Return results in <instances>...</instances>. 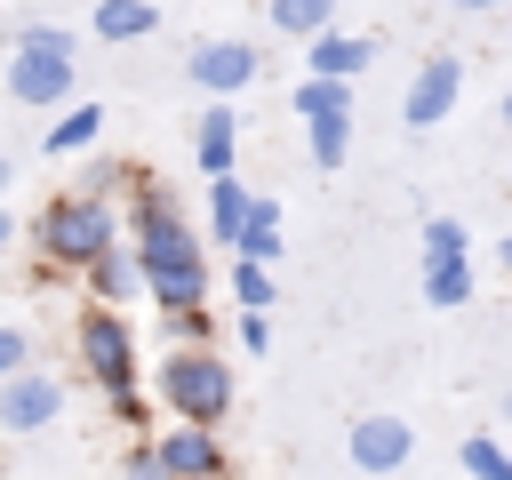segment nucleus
<instances>
[{"label": "nucleus", "mask_w": 512, "mask_h": 480, "mask_svg": "<svg viewBox=\"0 0 512 480\" xmlns=\"http://www.w3.org/2000/svg\"><path fill=\"white\" fill-rule=\"evenodd\" d=\"M120 240H128V256H136V272H144V304L192 312V304L208 296V256H200L184 208H176L144 168H128V232H120Z\"/></svg>", "instance_id": "nucleus-1"}, {"label": "nucleus", "mask_w": 512, "mask_h": 480, "mask_svg": "<svg viewBox=\"0 0 512 480\" xmlns=\"http://www.w3.org/2000/svg\"><path fill=\"white\" fill-rule=\"evenodd\" d=\"M152 400H160L168 424H208V432H216V424L232 416L240 384H232V368H224L216 344H176V352L152 368Z\"/></svg>", "instance_id": "nucleus-2"}, {"label": "nucleus", "mask_w": 512, "mask_h": 480, "mask_svg": "<svg viewBox=\"0 0 512 480\" xmlns=\"http://www.w3.org/2000/svg\"><path fill=\"white\" fill-rule=\"evenodd\" d=\"M80 40L64 32V24H24L16 40H8V64H0V88L24 104V112H56V104H72V80H80V56H72Z\"/></svg>", "instance_id": "nucleus-3"}, {"label": "nucleus", "mask_w": 512, "mask_h": 480, "mask_svg": "<svg viewBox=\"0 0 512 480\" xmlns=\"http://www.w3.org/2000/svg\"><path fill=\"white\" fill-rule=\"evenodd\" d=\"M120 240V208L104 192H56L40 216H32V248L56 264V272H88L96 248Z\"/></svg>", "instance_id": "nucleus-4"}, {"label": "nucleus", "mask_w": 512, "mask_h": 480, "mask_svg": "<svg viewBox=\"0 0 512 480\" xmlns=\"http://www.w3.org/2000/svg\"><path fill=\"white\" fill-rule=\"evenodd\" d=\"M72 360H80V376H88L96 392L144 384V360H136V328H128V312H112V304H88V312L72 320Z\"/></svg>", "instance_id": "nucleus-5"}, {"label": "nucleus", "mask_w": 512, "mask_h": 480, "mask_svg": "<svg viewBox=\"0 0 512 480\" xmlns=\"http://www.w3.org/2000/svg\"><path fill=\"white\" fill-rule=\"evenodd\" d=\"M296 112H304V144H312V168L336 176L352 160V80H296Z\"/></svg>", "instance_id": "nucleus-6"}, {"label": "nucleus", "mask_w": 512, "mask_h": 480, "mask_svg": "<svg viewBox=\"0 0 512 480\" xmlns=\"http://www.w3.org/2000/svg\"><path fill=\"white\" fill-rule=\"evenodd\" d=\"M184 80L200 88V104H208V96H232V104H240V88L264 80V48H256V40H192Z\"/></svg>", "instance_id": "nucleus-7"}, {"label": "nucleus", "mask_w": 512, "mask_h": 480, "mask_svg": "<svg viewBox=\"0 0 512 480\" xmlns=\"http://www.w3.org/2000/svg\"><path fill=\"white\" fill-rule=\"evenodd\" d=\"M456 96H464V56H456V48H432V56L416 64L408 96H400V120H408L416 136H432V128L456 112Z\"/></svg>", "instance_id": "nucleus-8"}, {"label": "nucleus", "mask_w": 512, "mask_h": 480, "mask_svg": "<svg viewBox=\"0 0 512 480\" xmlns=\"http://www.w3.org/2000/svg\"><path fill=\"white\" fill-rule=\"evenodd\" d=\"M56 416H64V376H48V368L0 376V432H48Z\"/></svg>", "instance_id": "nucleus-9"}, {"label": "nucleus", "mask_w": 512, "mask_h": 480, "mask_svg": "<svg viewBox=\"0 0 512 480\" xmlns=\"http://www.w3.org/2000/svg\"><path fill=\"white\" fill-rule=\"evenodd\" d=\"M232 160H240V104L232 96H208L192 112V168L200 176H232Z\"/></svg>", "instance_id": "nucleus-10"}, {"label": "nucleus", "mask_w": 512, "mask_h": 480, "mask_svg": "<svg viewBox=\"0 0 512 480\" xmlns=\"http://www.w3.org/2000/svg\"><path fill=\"white\" fill-rule=\"evenodd\" d=\"M376 48H384V40H368V32L320 24V32L304 40V72H312V80H360V72L376 64Z\"/></svg>", "instance_id": "nucleus-11"}, {"label": "nucleus", "mask_w": 512, "mask_h": 480, "mask_svg": "<svg viewBox=\"0 0 512 480\" xmlns=\"http://www.w3.org/2000/svg\"><path fill=\"white\" fill-rule=\"evenodd\" d=\"M344 456H352L360 472H400V464L416 456V432H408V416H360V424L344 432Z\"/></svg>", "instance_id": "nucleus-12"}, {"label": "nucleus", "mask_w": 512, "mask_h": 480, "mask_svg": "<svg viewBox=\"0 0 512 480\" xmlns=\"http://www.w3.org/2000/svg\"><path fill=\"white\" fill-rule=\"evenodd\" d=\"M152 456L168 480H192V472H224V440L208 424H160L152 432Z\"/></svg>", "instance_id": "nucleus-13"}, {"label": "nucleus", "mask_w": 512, "mask_h": 480, "mask_svg": "<svg viewBox=\"0 0 512 480\" xmlns=\"http://www.w3.org/2000/svg\"><path fill=\"white\" fill-rule=\"evenodd\" d=\"M88 288H96V304H112V312L144 296V272H136L128 240H112V248H96V256H88Z\"/></svg>", "instance_id": "nucleus-14"}, {"label": "nucleus", "mask_w": 512, "mask_h": 480, "mask_svg": "<svg viewBox=\"0 0 512 480\" xmlns=\"http://www.w3.org/2000/svg\"><path fill=\"white\" fill-rule=\"evenodd\" d=\"M88 32H96L104 48L152 40V32H160V8H152V0H96V8H88Z\"/></svg>", "instance_id": "nucleus-15"}, {"label": "nucleus", "mask_w": 512, "mask_h": 480, "mask_svg": "<svg viewBox=\"0 0 512 480\" xmlns=\"http://www.w3.org/2000/svg\"><path fill=\"white\" fill-rule=\"evenodd\" d=\"M96 136H104V104H64V112L48 120L40 152H48V160H72V152H88Z\"/></svg>", "instance_id": "nucleus-16"}, {"label": "nucleus", "mask_w": 512, "mask_h": 480, "mask_svg": "<svg viewBox=\"0 0 512 480\" xmlns=\"http://www.w3.org/2000/svg\"><path fill=\"white\" fill-rule=\"evenodd\" d=\"M240 224H248V184L240 176H208V240H240Z\"/></svg>", "instance_id": "nucleus-17"}, {"label": "nucleus", "mask_w": 512, "mask_h": 480, "mask_svg": "<svg viewBox=\"0 0 512 480\" xmlns=\"http://www.w3.org/2000/svg\"><path fill=\"white\" fill-rule=\"evenodd\" d=\"M456 464H464V480H512V448L496 432H464L456 440Z\"/></svg>", "instance_id": "nucleus-18"}, {"label": "nucleus", "mask_w": 512, "mask_h": 480, "mask_svg": "<svg viewBox=\"0 0 512 480\" xmlns=\"http://www.w3.org/2000/svg\"><path fill=\"white\" fill-rule=\"evenodd\" d=\"M424 304H432V312L472 304V256H456V264H424Z\"/></svg>", "instance_id": "nucleus-19"}, {"label": "nucleus", "mask_w": 512, "mask_h": 480, "mask_svg": "<svg viewBox=\"0 0 512 480\" xmlns=\"http://www.w3.org/2000/svg\"><path fill=\"white\" fill-rule=\"evenodd\" d=\"M264 16H272V32H280V40H312L320 24H336V0H272Z\"/></svg>", "instance_id": "nucleus-20"}, {"label": "nucleus", "mask_w": 512, "mask_h": 480, "mask_svg": "<svg viewBox=\"0 0 512 480\" xmlns=\"http://www.w3.org/2000/svg\"><path fill=\"white\" fill-rule=\"evenodd\" d=\"M104 400H112V416L128 424V440H152V432H160V400H152L144 384H120V392H104Z\"/></svg>", "instance_id": "nucleus-21"}, {"label": "nucleus", "mask_w": 512, "mask_h": 480, "mask_svg": "<svg viewBox=\"0 0 512 480\" xmlns=\"http://www.w3.org/2000/svg\"><path fill=\"white\" fill-rule=\"evenodd\" d=\"M456 256H472V232L456 216H424V264H456Z\"/></svg>", "instance_id": "nucleus-22"}, {"label": "nucleus", "mask_w": 512, "mask_h": 480, "mask_svg": "<svg viewBox=\"0 0 512 480\" xmlns=\"http://www.w3.org/2000/svg\"><path fill=\"white\" fill-rule=\"evenodd\" d=\"M232 304L264 312V304H272V264H248V256H232Z\"/></svg>", "instance_id": "nucleus-23"}, {"label": "nucleus", "mask_w": 512, "mask_h": 480, "mask_svg": "<svg viewBox=\"0 0 512 480\" xmlns=\"http://www.w3.org/2000/svg\"><path fill=\"white\" fill-rule=\"evenodd\" d=\"M168 328H176V344H208V336H216L208 304H192V312H168Z\"/></svg>", "instance_id": "nucleus-24"}, {"label": "nucleus", "mask_w": 512, "mask_h": 480, "mask_svg": "<svg viewBox=\"0 0 512 480\" xmlns=\"http://www.w3.org/2000/svg\"><path fill=\"white\" fill-rule=\"evenodd\" d=\"M280 248H288L280 232H240V240H232V256H248V264H272Z\"/></svg>", "instance_id": "nucleus-25"}, {"label": "nucleus", "mask_w": 512, "mask_h": 480, "mask_svg": "<svg viewBox=\"0 0 512 480\" xmlns=\"http://www.w3.org/2000/svg\"><path fill=\"white\" fill-rule=\"evenodd\" d=\"M16 368H32V336L24 328H0V376H16Z\"/></svg>", "instance_id": "nucleus-26"}, {"label": "nucleus", "mask_w": 512, "mask_h": 480, "mask_svg": "<svg viewBox=\"0 0 512 480\" xmlns=\"http://www.w3.org/2000/svg\"><path fill=\"white\" fill-rule=\"evenodd\" d=\"M240 232H280V200L272 192H248V224Z\"/></svg>", "instance_id": "nucleus-27"}, {"label": "nucleus", "mask_w": 512, "mask_h": 480, "mask_svg": "<svg viewBox=\"0 0 512 480\" xmlns=\"http://www.w3.org/2000/svg\"><path fill=\"white\" fill-rule=\"evenodd\" d=\"M120 472H128V480H168L160 456H152V440H128V464H120Z\"/></svg>", "instance_id": "nucleus-28"}, {"label": "nucleus", "mask_w": 512, "mask_h": 480, "mask_svg": "<svg viewBox=\"0 0 512 480\" xmlns=\"http://www.w3.org/2000/svg\"><path fill=\"white\" fill-rule=\"evenodd\" d=\"M240 344L264 360V352H272V320H264V312H240Z\"/></svg>", "instance_id": "nucleus-29"}, {"label": "nucleus", "mask_w": 512, "mask_h": 480, "mask_svg": "<svg viewBox=\"0 0 512 480\" xmlns=\"http://www.w3.org/2000/svg\"><path fill=\"white\" fill-rule=\"evenodd\" d=\"M16 240H24V224H16V216H8V200H0V256H8Z\"/></svg>", "instance_id": "nucleus-30"}, {"label": "nucleus", "mask_w": 512, "mask_h": 480, "mask_svg": "<svg viewBox=\"0 0 512 480\" xmlns=\"http://www.w3.org/2000/svg\"><path fill=\"white\" fill-rule=\"evenodd\" d=\"M456 16H488V8H512V0H448Z\"/></svg>", "instance_id": "nucleus-31"}, {"label": "nucleus", "mask_w": 512, "mask_h": 480, "mask_svg": "<svg viewBox=\"0 0 512 480\" xmlns=\"http://www.w3.org/2000/svg\"><path fill=\"white\" fill-rule=\"evenodd\" d=\"M8 184H16V160H8V152H0V200H8Z\"/></svg>", "instance_id": "nucleus-32"}, {"label": "nucleus", "mask_w": 512, "mask_h": 480, "mask_svg": "<svg viewBox=\"0 0 512 480\" xmlns=\"http://www.w3.org/2000/svg\"><path fill=\"white\" fill-rule=\"evenodd\" d=\"M496 264H504V280H512V232H504V240H496Z\"/></svg>", "instance_id": "nucleus-33"}, {"label": "nucleus", "mask_w": 512, "mask_h": 480, "mask_svg": "<svg viewBox=\"0 0 512 480\" xmlns=\"http://www.w3.org/2000/svg\"><path fill=\"white\" fill-rule=\"evenodd\" d=\"M496 112H504V128H512V80H504V104H496Z\"/></svg>", "instance_id": "nucleus-34"}, {"label": "nucleus", "mask_w": 512, "mask_h": 480, "mask_svg": "<svg viewBox=\"0 0 512 480\" xmlns=\"http://www.w3.org/2000/svg\"><path fill=\"white\" fill-rule=\"evenodd\" d=\"M496 416H504V424H512V392H504V400H496Z\"/></svg>", "instance_id": "nucleus-35"}, {"label": "nucleus", "mask_w": 512, "mask_h": 480, "mask_svg": "<svg viewBox=\"0 0 512 480\" xmlns=\"http://www.w3.org/2000/svg\"><path fill=\"white\" fill-rule=\"evenodd\" d=\"M192 480H232V472H192Z\"/></svg>", "instance_id": "nucleus-36"}]
</instances>
